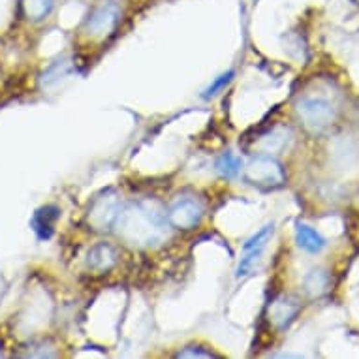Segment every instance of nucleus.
<instances>
[{
	"label": "nucleus",
	"instance_id": "f257e3e1",
	"mask_svg": "<svg viewBox=\"0 0 359 359\" xmlns=\"http://www.w3.org/2000/svg\"><path fill=\"white\" fill-rule=\"evenodd\" d=\"M113 228L121 241L137 248L158 247L170 236L168 217L151 201H134L124 205Z\"/></svg>",
	"mask_w": 359,
	"mask_h": 359
},
{
	"label": "nucleus",
	"instance_id": "f03ea898",
	"mask_svg": "<svg viewBox=\"0 0 359 359\" xmlns=\"http://www.w3.org/2000/svg\"><path fill=\"white\" fill-rule=\"evenodd\" d=\"M295 111H297V117L301 118L303 126L314 134L330 128L337 118L335 106L322 96H303L295 104Z\"/></svg>",
	"mask_w": 359,
	"mask_h": 359
},
{
	"label": "nucleus",
	"instance_id": "7ed1b4c3",
	"mask_svg": "<svg viewBox=\"0 0 359 359\" xmlns=\"http://www.w3.org/2000/svg\"><path fill=\"white\" fill-rule=\"evenodd\" d=\"M245 177L259 189H278L286 181V171L273 154L262 153L248 160Z\"/></svg>",
	"mask_w": 359,
	"mask_h": 359
},
{
	"label": "nucleus",
	"instance_id": "20e7f679",
	"mask_svg": "<svg viewBox=\"0 0 359 359\" xmlns=\"http://www.w3.org/2000/svg\"><path fill=\"white\" fill-rule=\"evenodd\" d=\"M121 209H123V203H121L117 192L106 190L93 201L90 211H88V224L98 231L111 230Z\"/></svg>",
	"mask_w": 359,
	"mask_h": 359
},
{
	"label": "nucleus",
	"instance_id": "39448f33",
	"mask_svg": "<svg viewBox=\"0 0 359 359\" xmlns=\"http://www.w3.org/2000/svg\"><path fill=\"white\" fill-rule=\"evenodd\" d=\"M121 19V8L115 0H104L90 12L85 21V30L93 38H106L115 30Z\"/></svg>",
	"mask_w": 359,
	"mask_h": 359
},
{
	"label": "nucleus",
	"instance_id": "423d86ee",
	"mask_svg": "<svg viewBox=\"0 0 359 359\" xmlns=\"http://www.w3.org/2000/svg\"><path fill=\"white\" fill-rule=\"evenodd\" d=\"M203 207L194 198H179L168 211V222L177 230H194L201 224Z\"/></svg>",
	"mask_w": 359,
	"mask_h": 359
},
{
	"label": "nucleus",
	"instance_id": "0eeeda50",
	"mask_svg": "<svg viewBox=\"0 0 359 359\" xmlns=\"http://www.w3.org/2000/svg\"><path fill=\"white\" fill-rule=\"evenodd\" d=\"M299 303L292 297H286V295H280L277 299L273 301L269 309H267V314H269V322H271L277 330H286L292 322L297 316L299 312Z\"/></svg>",
	"mask_w": 359,
	"mask_h": 359
},
{
	"label": "nucleus",
	"instance_id": "6e6552de",
	"mask_svg": "<svg viewBox=\"0 0 359 359\" xmlns=\"http://www.w3.org/2000/svg\"><path fill=\"white\" fill-rule=\"evenodd\" d=\"M294 143V132L290 126H275L273 130H269L267 134L259 137L258 147L262 153L265 154H280L284 151H288Z\"/></svg>",
	"mask_w": 359,
	"mask_h": 359
},
{
	"label": "nucleus",
	"instance_id": "1a4fd4ad",
	"mask_svg": "<svg viewBox=\"0 0 359 359\" xmlns=\"http://www.w3.org/2000/svg\"><path fill=\"white\" fill-rule=\"evenodd\" d=\"M118 252L117 248L109 243H98L90 248L87 254V267L90 271L107 273L117 265Z\"/></svg>",
	"mask_w": 359,
	"mask_h": 359
},
{
	"label": "nucleus",
	"instance_id": "9d476101",
	"mask_svg": "<svg viewBox=\"0 0 359 359\" xmlns=\"http://www.w3.org/2000/svg\"><path fill=\"white\" fill-rule=\"evenodd\" d=\"M295 241H297L299 248H303L309 254H320L327 245L318 231L303 222L295 224Z\"/></svg>",
	"mask_w": 359,
	"mask_h": 359
},
{
	"label": "nucleus",
	"instance_id": "9b49d317",
	"mask_svg": "<svg viewBox=\"0 0 359 359\" xmlns=\"http://www.w3.org/2000/svg\"><path fill=\"white\" fill-rule=\"evenodd\" d=\"M59 218V211L55 207H43L32 218V228L40 236V239H48L53 233L55 220Z\"/></svg>",
	"mask_w": 359,
	"mask_h": 359
},
{
	"label": "nucleus",
	"instance_id": "f8f14e48",
	"mask_svg": "<svg viewBox=\"0 0 359 359\" xmlns=\"http://www.w3.org/2000/svg\"><path fill=\"white\" fill-rule=\"evenodd\" d=\"M330 273L324 271V269H312L305 277V292L311 297H320L330 290Z\"/></svg>",
	"mask_w": 359,
	"mask_h": 359
},
{
	"label": "nucleus",
	"instance_id": "ddd939ff",
	"mask_svg": "<svg viewBox=\"0 0 359 359\" xmlns=\"http://www.w3.org/2000/svg\"><path fill=\"white\" fill-rule=\"evenodd\" d=\"M55 6V0H21V8H23L25 15L30 21H41L51 13Z\"/></svg>",
	"mask_w": 359,
	"mask_h": 359
},
{
	"label": "nucleus",
	"instance_id": "4468645a",
	"mask_svg": "<svg viewBox=\"0 0 359 359\" xmlns=\"http://www.w3.org/2000/svg\"><path fill=\"white\" fill-rule=\"evenodd\" d=\"M70 72V60H57L53 66H49L48 72H43V76H41V87H51L55 83L62 81L65 77H68Z\"/></svg>",
	"mask_w": 359,
	"mask_h": 359
},
{
	"label": "nucleus",
	"instance_id": "2eb2a0df",
	"mask_svg": "<svg viewBox=\"0 0 359 359\" xmlns=\"http://www.w3.org/2000/svg\"><path fill=\"white\" fill-rule=\"evenodd\" d=\"M241 160L237 158L233 153H224L217 160V171L224 179H233L241 171Z\"/></svg>",
	"mask_w": 359,
	"mask_h": 359
},
{
	"label": "nucleus",
	"instance_id": "dca6fc26",
	"mask_svg": "<svg viewBox=\"0 0 359 359\" xmlns=\"http://www.w3.org/2000/svg\"><path fill=\"white\" fill-rule=\"evenodd\" d=\"M271 236L273 224H267V226H264L262 230L256 231V233L243 245V252H245V250H252V248H265V245H267V241H269V237Z\"/></svg>",
	"mask_w": 359,
	"mask_h": 359
},
{
	"label": "nucleus",
	"instance_id": "f3484780",
	"mask_svg": "<svg viewBox=\"0 0 359 359\" xmlns=\"http://www.w3.org/2000/svg\"><path fill=\"white\" fill-rule=\"evenodd\" d=\"M233 76H236V72L233 70L226 72V74H222V76H218L217 79H215V81H212L211 85L203 90V98L209 100V98H212L215 95H218V93H220V90H222V88L231 81V79H233Z\"/></svg>",
	"mask_w": 359,
	"mask_h": 359
},
{
	"label": "nucleus",
	"instance_id": "a211bd4d",
	"mask_svg": "<svg viewBox=\"0 0 359 359\" xmlns=\"http://www.w3.org/2000/svg\"><path fill=\"white\" fill-rule=\"evenodd\" d=\"M177 358H218V355L212 352L200 350L198 346H189V348H184L183 352L177 353Z\"/></svg>",
	"mask_w": 359,
	"mask_h": 359
}]
</instances>
